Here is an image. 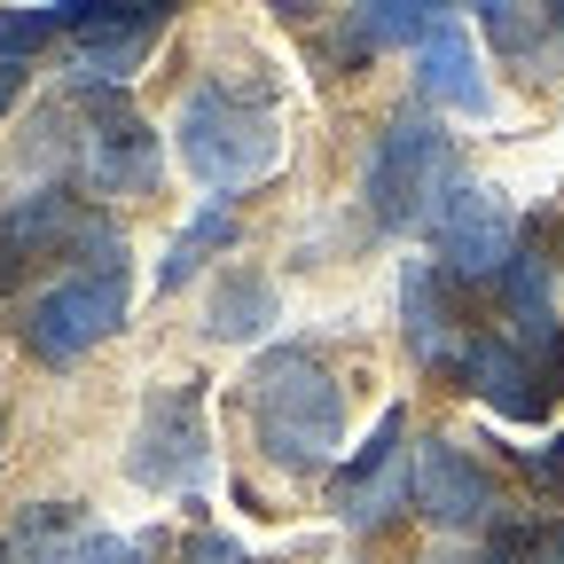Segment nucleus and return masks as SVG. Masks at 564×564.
<instances>
[{
	"mask_svg": "<svg viewBox=\"0 0 564 564\" xmlns=\"http://www.w3.org/2000/svg\"><path fill=\"white\" fill-rule=\"evenodd\" d=\"M126 322V243L118 228H87L79 243V267H70L63 282H47V291L24 306V352L47 369H70L79 352H95L110 329Z\"/></svg>",
	"mask_w": 564,
	"mask_h": 564,
	"instance_id": "obj_1",
	"label": "nucleus"
},
{
	"mask_svg": "<svg viewBox=\"0 0 564 564\" xmlns=\"http://www.w3.org/2000/svg\"><path fill=\"white\" fill-rule=\"evenodd\" d=\"M251 432L282 470H299V478L329 470L337 440H345L337 377L314 361V352H274V361L251 377Z\"/></svg>",
	"mask_w": 564,
	"mask_h": 564,
	"instance_id": "obj_2",
	"label": "nucleus"
},
{
	"mask_svg": "<svg viewBox=\"0 0 564 564\" xmlns=\"http://www.w3.org/2000/svg\"><path fill=\"white\" fill-rule=\"evenodd\" d=\"M181 165L204 181V188H220V196H236V188H251L259 173H274V158H282V126H274V110L267 102H243V95H228V87H196L188 102H181Z\"/></svg>",
	"mask_w": 564,
	"mask_h": 564,
	"instance_id": "obj_3",
	"label": "nucleus"
},
{
	"mask_svg": "<svg viewBox=\"0 0 564 564\" xmlns=\"http://www.w3.org/2000/svg\"><path fill=\"white\" fill-rule=\"evenodd\" d=\"M455 188V150L432 118H392L369 150V173H361V196L377 212V228H432V212L447 204Z\"/></svg>",
	"mask_w": 564,
	"mask_h": 564,
	"instance_id": "obj_4",
	"label": "nucleus"
},
{
	"mask_svg": "<svg viewBox=\"0 0 564 564\" xmlns=\"http://www.w3.org/2000/svg\"><path fill=\"white\" fill-rule=\"evenodd\" d=\"M126 470H133L141 486H158V494H196V486H204L212 447H204V392H196V384H165V392L150 400Z\"/></svg>",
	"mask_w": 564,
	"mask_h": 564,
	"instance_id": "obj_5",
	"label": "nucleus"
},
{
	"mask_svg": "<svg viewBox=\"0 0 564 564\" xmlns=\"http://www.w3.org/2000/svg\"><path fill=\"white\" fill-rule=\"evenodd\" d=\"M432 243H440V259H447L455 274H510V259H518V220H510L502 188L455 181L447 204L432 212Z\"/></svg>",
	"mask_w": 564,
	"mask_h": 564,
	"instance_id": "obj_6",
	"label": "nucleus"
},
{
	"mask_svg": "<svg viewBox=\"0 0 564 564\" xmlns=\"http://www.w3.org/2000/svg\"><path fill=\"white\" fill-rule=\"evenodd\" d=\"M400 408L377 423V440L352 455V470H345V486H337V510H345V525H384L400 502H415V455H400Z\"/></svg>",
	"mask_w": 564,
	"mask_h": 564,
	"instance_id": "obj_7",
	"label": "nucleus"
},
{
	"mask_svg": "<svg viewBox=\"0 0 564 564\" xmlns=\"http://www.w3.org/2000/svg\"><path fill=\"white\" fill-rule=\"evenodd\" d=\"M415 510L447 533H470V525L494 518V486L455 440H423L415 447Z\"/></svg>",
	"mask_w": 564,
	"mask_h": 564,
	"instance_id": "obj_8",
	"label": "nucleus"
},
{
	"mask_svg": "<svg viewBox=\"0 0 564 564\" xmlns=\"http://www.w3.org/2000/svg\"><path fill=\"white\" fill-rule=\"evenodd\" d=\"M158 165H165L158 133L141 126L126 102H110V110L87 126V181H95L102 196H150V188H158Z\"/></svg>",
	"mask_w": 564,
	"mask_h": 564,
	"instance_id": "obj_9",
	"label": "nucleus"
},
{
	"mask_svg": "<svg viewBox=\"0 0 564 564\" xmlns=\"http://www.w3.org/2000/svg\"><path fill=\"white\" fill-rule=\"evenodd\" d=\"M447 377H463L478 400H494L510 423H533V415H549V400H556V392H549V377L525 361L510 337H478V345H463Z\"/></svg>",
	"mask_w": 564,
	"mask_h": 564,
	"instance_id": "obj_10",
	"label": "nucleus"
},
{
	"mask_svg": "<svg viewBox=\"0 0 564 564\" xmlns=\"http://www.w3.org/2000/svg\"><path fill=\"white\" fill-rule=\"evenodd\" d=\"M415 87L432 95V102H447V110H463V118L494 110V87H486V70H478V55H470V32H463L455 17L415 47Z\"/></svg>",
	"mask_w": 564,
	"mask_h": 564,
	"instance_id": "obj_11",
	"label": "nucleus"
},
{
	"mask_svg": "<svg viewBox=\"0 0 564 564\" xmlns=\"http://www.w3.org/2000/svg\"><path fill=\"white\" fill-rule=\"evenodd\" d=\"M440 24H447V0H361L352 9L361 47H423Z\"/></svg>",
	"mask_w": 564,
	"mask_h": 564,
	"instance_id": "obj_12",
	"label": "nucleus"
},
{
	"mask_svg": "<svg viewBox=\"0 0 564 564\" xmlns=\"http://www.w3.org/2000/svg\"><path fill=\"white\" fill-rule=\"evenodd\" d=\"M228 236H236V196H212V204L196 212V220L173 236V251H165V267H158V291H181V282H188L212 251H220Z\"/></svg>",
	"mask_w": 564,
	"mask_h": 564,
	"instance_id": "obj_13",
	"label": "nucleus"
},
{
	"mask_svg": "<svg viewBox=\"0 0 564 564\" xmlns=\"http://www.w3.org/2000/svg\"><path fill=\"white\" fill-rule=\"evenodd\" d=\"M400 314H408V345L423 352V361H432V369H455V337H447V314H440V274H432V267H408Z\"/></svg>",
	"mask_w": 564,
	"mask_h": 564,
	"instance_id": "obj_14",
	"label": "nucleus"
},
{
	"mask_svg": "<svg viewBox=\"0 0 564 564\" xmlns=\"http://www.w3.org/2000/svg\"><path fill=\"white\" fill-rule=\"evenodd\" d=\"M267 322H274V291H267V274H251V267H243V274H228L220 291H212V337H236V345H243V337H259Z\"/></svg>",
	"mask_w": 564,
	"mask_h": 564,
	"instance_id": "obj_15",
	"label": "nucleus"
},
{
	"mask_svg": "<svg viewBox=\"0 0 564 564\" xmlns=\"http://www.w3.org/2000/svg\"><path fill=\"white\" fill-rule=\"evenodd\" d=\"M150 24H158L150 0H55V32H79L87 47L118 32H150Z\"/></svg>",
	"mask_w": 564,
	"mask_h": 564,
	"instance_id": "obj_16",
	"label": "nucleus"
},
{
	"mask_svg": "<svg viewBox=\"0 0 564 564\" xmlns=\"http://www.w3.org/2000/svg\"><path fill=\"white\" fill-rule=\"evenodd\" d=\"M150 549L158 541H126V533H79L63 556H47V564H150Z\"/></svg>",
	"mask_w": 564,
	"mask_h": 564,
	"instance_id": "obj_17",
	"label": "nucleus"
},
{
	"mask_svg": "<svg viewBox=\"0 0 564 564\" xmlns=\"http://www.w3.org/2000/svg\"><path fill=\"white\" fill-rule=\"evenodd\" d=\"M55 32V9H0V63H24Z\"/></svg>",
	"mask_w": 564,
	"mask_h": 564,
	"instance_id": "obj_18",
	"label": "nucleus"
},
{
	"mask_svg": "<svg viewBox=\"0 0 564 564\" xmlns=\"http://www.w3.org/2000/svg\"><path fill=\"white\" fill-rule=\"evenodd\" d=\"M188 564H243V549L220 541V533H196V541H188Z\"/></svg>",
	"mask_w": 564,
	"mask_h": 564,
	"instance_id": "obj_19",
	"label": "nucleus"
},
{
	"mask_svg": "<svg viewBox=\"0 0 564 564\" xmlns=\"http://www.w3.org/2000/svg\"><path fill=\"white\" fill-rule=\"evenodd\" d=\"M510 564H564V525H541V533H533V549H525V556H510Z\"/></svg>",
	"mask_w": 564,
	"mask_h": 564,
	"instance_id": "obj_20",
	"label": "nucleus"
},
{
	"mask_svg": "<svg viewBox=\"0 0 564 564\" xmlns=\"http://www.w3.org/2000/svg\"><path fill=\"white\" fill-rule=\"evenodd\" d=\"M533 470H541V478H564V440H556L549 455H533Z\"/></svg>",
	"mask_w": 564,
	"mask_h": 564,
	"instance_id": "obj_21",
	"label": "nucleus"
},
{
	"mask_svg": "<svg viewBox=\"0 0 564 564\" xmlns=\"http://www.w3.org/2000/svg\"><path fill=\"white\" fill-rule=\"evenodd\" d=\"M549 17H556V32H564V0H549Z\"/></svg>",
	"mask_w": 564,
	"mask_h": 564,
	"instance_id": "obj_22",
	"label": "nucleus"
},
{
	"mask_svg": "<svg viewBox=\"0 0 564 564\" xmlns=\"http://www.w3.org/2000/svg\"><path fill=\"white\" fill-rule=\"evenodd\" d=\"M0 564H9V556H0Z\"/></svg>",
	"mask_w": 564,
	"mask_h": 564,
	"instance_id": "obj_23",
	"label": "nucleus"
}]
</instances>
